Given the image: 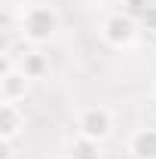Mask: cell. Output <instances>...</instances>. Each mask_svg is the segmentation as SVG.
Returning <instances> with one entry per match:
<instances>
[{"label": "cell", "mask_w": 156, "mask_h": 159, "mask_svg": "<svg viewBox=\"0 0 156 159\" xmlns=\"http://www.w3.org/2000/svg\"><path fill=\"white\" fill-rule=\"evenodd\" d=\"M21 132H25V110L19 104H3L0 101V141L16 144Z\"/></svg>", "instance_id": "obj_6"}, {"label": "cell", "mask_w": 156, "mask_h": 159, "mask_svg": "<svg viewBox=\"0 0 156 159\" xmlns=\"http://www.w3.org/2000/svg\"><path fill=\"white\" fill-rule=\"evenodd\" d=\"M16 58H19V70L31 80V83H34V80H43L49 74V58H46L40 49H28V52H21Z\"/></svg>", "instance_id": "obj_7"}, {"label": "cell", "mask_w": 156, "mask_h": 159, "mask_svg": "<svg viewBox=\"0 0 156 159\" xmlns=\"http://www.w3.org/2000/svg\"><path fill=\"white\" fill-rule=\"evenodd\" d=\"M126 153L132 159H156V125H141L126 141Z\"/></svg>", "instance_id": "obj_5"}, {"label": "cell", "mask_w": 156, "mask_h": 159, "mask_svg": "<svg viewBox=\"0 0 156 159\" xmlns=\"http://www.w3.org/2000/svg\"><path fill=\"white\" fill-rule=\"evenodd\" d=\"M0 153H3L0 159H12V144L9 141H0Z\"/></svg>", "instance_id": "obj_11"}, {"label": "cell", "mask_w": 156, "mask_h": 159, "mask_svg": "<svg viewBox=\"0 0 156 159\" xmlns=\"http://www.w3.org/2000/svg\"><path fill=\"white\" fill-rule=\"evenodd\" d=\"M67 159H104V150H101V141H92V138H77L67 141Z\"/></svg>", "instance_id": "obj_8"}, {"label": "cell", "mask_w": 156, "mask_h": 159, "mask_svg": "<svg viewBox=\"0 0 156 159\" xmlns=\"http://www.w3.org/2000/svg\"><path fill=\"white\" fill-rule=\"evenodd\" d=\"M138 25H141V31H147V34H156V3H150L141 16H138Z\"/></svg>", "instance_id": "obj_9"}, {"label": "cell", "mask_w": 156, "mask_h": 159, "mask_svg": "<svg viewBox=\"0 0 156 159\" xmlns=\"http://www.w3.org/2000/svg\"><path fill=\"white\" fill-rule=\"evenodd\" d=\"M28 92H31V80L19 70V64L0 74V101L3 104H21L28 98Z\"/></svg>", "instance_id": "obj_4"}, {"label": "cell", "mask_w": 156, "mask_h": 159, "mask_svg": "<svg viewBox=\"0 0 156 159\" xmlns=\"http://www.w3.org/2000/svg\"><path fill=\"white\" fill-rule=\"evenodd\" d=\"M138 31H141V25L129 12H110L107 19L101 21V28H98L101 40L107 46H113V49H132L135 40H138Z\"/></svg>", "instance_id": "obj_3"}, {"label": "cell", "mask_w": 156, "mask_h": 159, "mask_svg": "<svg viewBox=\"0 0 156 159\" xmlns=\"http://www.w3.org/2000/svg\"><path fill=\"white\" fill-rule=\"evenodd\" d=\"M74 125H77V135L104 144V141L113 135V129H117V116H113V110L104 107V104H89V107H80L77 110Z\"/></svg>", "instance_id": "obj_2"}, {"label": "cell", "mask_w": 156, "mask_h": 159, "mask_svg": "<svg viewBox=\"0 0 156 159\" xmlns=\"http://www.w3.org/2000/svg\"><path fill=\"white\" fill-rule=\"evenodd\" d=\"M150 98L156 101V77H153V83H150Z\"/></svg>", "instance_id": "obj_12"}, {"label": "cell", "mask_w": 156, "mask_h": 159, "mask_svg": "<svg viewBox=\"0 0 156 159\" xmlns=\"http://www.w3.org/2000/svg\"><path fill=\"white\" fill-rule=\"evenodd\" d=\"M16 31L25 43H31L34 49L58 37L61 31V12L52 3H28L16 19Z\"/></svg>", "instance_id": "obj_1"}, {"label": "cell", "mask_w": 156, "mask_h": 159, "mask_svg": "<svg viewBox=\"0 0 156 159\" xmlns=\"http://www.w3.org/2000/svg\"><path fill=\"white\" fill-rule=\"evenodd\" d=\"M122 6H126V12H129V16H135V19H138V16L150 6V0H122Z\"/></svg>", "instance_id": "obj_10"}]
</instances>
